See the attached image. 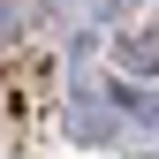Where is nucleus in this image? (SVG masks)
Segmentation results:
<instances>
[{
    "instance_id": "f03ea898",
    "label": "nucleus",
    "mask_w": 159,
    "mask_h": 159,
    "mask_svg": "<svg viewBox=\"0 0 159 159\" xmlns=\"http://www.w3.org/2000/svg\"><path fill=\"white\" fill-rule=\"evenodd\" d=\"M8 15H15V8H8V0H0V38H8Z\"/></svg>"
},
{
    "instance_id": "f257e3e1",
    "label": "nucleus",
    "mask_w": 159,
    "mask_h": 159,
    "mask_svg": "<svg viewBox=\"0 0 159 159\" xmlns=\"http://www.w3.org/2000/svg\"><path fill=\"white\" fill-rule=\"evenodd\" d=\"M129 68H159V30H144V38H129V53H121Z\"/></svg>"
}]
</instances>
